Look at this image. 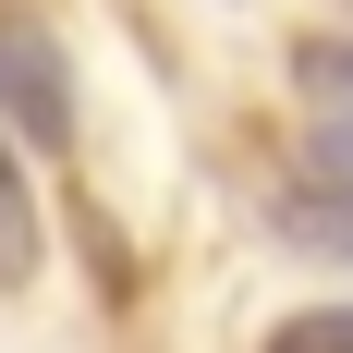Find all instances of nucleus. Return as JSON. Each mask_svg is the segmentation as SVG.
<instances>
[{
  "instance_id": "f257e3e1",
  "label": "nucleus",
  "mask_w": 353,
  "mask_h": 353,
  "mask_svg": "<svg viewBox=\"0 0 353 353\" xmlns=\"http://www.w3.org/2000/svg\"><path fill=\"white\" fill-rule=\"evenodd\" d=\"M0 122H12L25 146H61L73 134V85H61V61H49L25 25H0Z\"/></svg>"
},
{
  "instance_id": "f03ea898",
  "label": "nucleus",
  "mask_w": 353,
  "mask_h": 353,
  "mask_svg": "<svg viewBox=\"0 0 353 353\" xmlns=\"http://www.w3.org/2000/svg\"><path fill=\"white\" fill-rule=\"evenodd\" d=\"M37 281V195H25V159L0 146V292Z\"/></svg>"
},
{
  "instance_id": "7ed1b4c3",
  "label": "nucleus",
  "mask_w": 353,
  "mask_h": 353,
  "mask_svg": "<svg viewBox=\"0 0 353 353\" xmlns=\"http://www.w3.org/2000/svg\"><path fill=\"white\" fill-rule=\"evenodd\" d=\"M281 244L341 256V268H353V195H317V183H305V195H281Z\"/></svg>"
},
{
  "instance_id": "20e7f679",
  "label": "nucleus",
  "mask_w": 353,
  "mask_h": 353,
  "mask_svg": "<svg viewBox=\"0 0 353 353\" xmlns=\"http://www.w3.org/2000/svg\"><path fill=\"white\" fill-rule=\"evenodd\" d=\"M292 85L317 98V122H353V37H305L292 49Z\"/></svg>"
},
{
  "instance_id": "39448f33",
  "label": "nucleus",
  "mask_w": 353,
  "mask_h": 353,
  "mask_svg": "<svg viewBox=\"0 0 353 353\" xmlns=\"http://www.w3.org/2000/svg\"><path fill=\"white\" fill-rule=\"evenodd\" d=\"M256 353H353V305H305V317H281Z\"/></svg>"
},
{
  "instance_id": "423d86ee",
  "label": "nucleus",
  "mask_w": 353,
  "mask_h": 353,
  "mask_svg": "<svg viewBox=\"0 0 353 353\" xmlns=\"http://www.w3.org/2000/svg\"><path fill=\"white\" fill-rule=\"evenodd\" d=\"M305 183L317 195H353V122H305Z\"/></svg>"
}]
</instances>
